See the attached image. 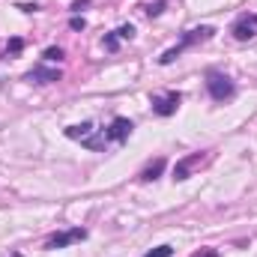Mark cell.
<instances>
[{
    "label": "cell",
    "mask_w": 257,
    "mask_h": 257,
    "mask_svg": "<svg viewBox=\"0 0 257 257\" xmlns=\"http://www.w3.org/2000/svg\"><path fill=\"white\" fill-rule=\"evenodd\" d=\"M212 33H215L212 27H197V30H189V33L183 36V42H180V45H174V48H168V51H165V54L159 57V63H162V66L174 63V60H177V57H180V54H183V51H186L189 45H194V42H203V39H209Z\"/></svg>",
    "instance_id": "cell-1"
},
{
    "label": "cell",
    "mask_w": 257,
    "mask_h": 257,
    "mask_svg": "<svg viewBox=\"0 0 257 257\" xmlns=\"http://www.w3.org/2000/svg\"><path fill=\"white\" fill-rule=\"evenodd\" d=\"M206 90H209V96H212L215 102H224V99H230V96L236 93L233 81H230L227 75H221V72H209V75H206Z\"/></svg>",
    "instance_id": "cell-2"
},
{
    "label": "cell",
    "mask_w": 257,
    "mask_h": 257,
    "mask_svg": "<svg viewBox=\"0 0 257 257\" xmlns=\"http://www.w3.org/2000/svg\"><path fill=\"white\" fill-rule=\"evenodd\" d=\"M180 102H183V96L180 93H168V96H153V111L159 114V117H171L177 108H180Z\"/></svg>",
    "instance_id": "cell-3"
},
{
    "label": "cell",
    "mask_w": 257,
    "mask_h": 257,
    "mask_svg": "<svg viewBox=\"0 0 257 257\" xmlns=\"http://www.w3.org/2000/svg\"><path fill=\"white\" fill-rule=\"evenodd\" d=\"M87 236V230L84 227H72V230H63V233H54L48 242H45V248H66V245H72V242H78V239H84Z\"/></svg>",
    "instance_id": "cell-4"
},
{
    "label": "cell",
    "mask_w": 257,
    "mask_h": 257,
    "mask_svg": "<svg viewBox=\"0 0 257 257\" xmlns=\"http://www.w3.org/2000/svg\"><path fill=\"white\" fill-rule=\"evenodd\" d=\"M132 120H126V117H117L111 126L105 128V135H102V141L105 144H111V141H126L128 135H132Z\"/></svg>",
    "instance_id": "cell-5"
},
{
    "label": "cell",
    "mask_w": 257,
    "mask_h": 257,
    "mask_svg": "<svg viewBox=\"0 0 257 257\" xmlns=\"http://www.w3.org/2000/svg\"><path fill=\"white\" fill-rule=\"evenodd\" d=\"M254 30H257V15H248V18H242V21L233 24V36H236L239 42H245V39L257 36Z\"/></svg>",
    "instance_id": "cell-6"
},
{
    "label": "cell",
    "mask_w": 257,
    "mask_h": 257,
    "mask_svg": "<svg viewBox=\"0 0 257 257\" xmlns=\"http://www.w3.org/2000/svg\"><path fill=\"white\" fill-rule=\"evenodd\" d=\"M203 162V156L200 153H194L189 159H183V162H177V168H174V180H189V174H192L194 165H200Z\"/></svg>",
    "instance_id": "cell-7"
},
{
    "label": "cell",
    "mask_w": 257,
    "mask_h": 257,
    "mask_svg": "<svg viewBox=\"0 0 257 257\" xmlns=\"http://www.w3.org/2000/svg\"><path fill=\"white\" fill-rule=\"evenodd\" d=\"M27 81H36V84H51V81H60V72L57 69H33L27 75Z\"/></svg>",
    "instance_id": "cell-8"
},
{
    "label": "cell",
    "mask_w": 257,
    "mask_h": 257,
    "mask_svg": "<svg viewBox=\"0 0 257 257\" xmlns=\"http://www.w3.org/2000/svg\"><path fill=\"white\" fill-rule=\"evenodd\" d=\"M162 171H165V159H156L153 165H147V168L141 171V180H144V183H150V180H156Z\"/></svg>",
    "instance_id": "cell-9"
},
{
    "label": "cell",
    "mask_w": 257,
    "mask_h": 257,
    "mask_svg": "<svg viewBox=\"0 0 257 257\" xmlns=\"http://www.w3.org/2000/svg\"><path fill=\"white\" fill-rule=\"evenodd\" d=\"M90 132H93V123H81V126H72V128H66V135L69 138H90Z\"/></svg>",
    "instance_id": "cell-10"
},
{
    "label": "cell",
    "mask_w": 257,
    "mask_h": 257,
    "mask_svg": "<svg viewBox=\"0 0 257 257\" xmlns=\"http://www.w3.org/2000/svg\"><path fill=\"white\" fill-rule=\"evenodd\" d=\"M174 254V248L171 245H159V248H153V251H147L144 257H171Z\"/></svg>",
    "instance_id": "cell-11"
},
{
    "label": "cell",
    "mask_w": 257,
    "mask_h": 257,
    "mask_svg": "<svg viewBox=\"0 0 257 257\" xmlns=\"http://www.w3.org/2000/svg\"><path fill=\"white\" fill-rule=\"evenodd\" d=\"M117 36H120V39H132V36H135V27H132V24H123V27L117 30Z\"/></svg>",
    "instance_id": "cell-12"
},
{
    "label": "cell",
    "mask_w": 257,
    "mask_h": 257,
    "mask_svg": "<svg viewBox=\"0 0 257 257\" xmlns=\"http://www.w3.org/2000/svg\"><path fill=\"white\" fill-rule=\"evenodd\" d=\"M60 57H63L60 48H48V51H45V60H60Z\"/></svg>",
    "instance_id": "cell-13"
},
{
    "label": "cell",
    "mask_w": 257,
    "mask_h": 257,
    "mask_svg": "<svg viewBox=\"0 0 257 257\" xmlns=\"http://www.w3.org/2000/svg\"><path fill=\"white\" fill-rule=\"evenodd\" d=\"M69 27H72V30H84V27H87V21H84V18H72V21H69Z\"/></svg>",
    "instance_id": "cell-14"
},
{
    "label": "cell",
    "mask_w": 257,
    "mask_h": 257,
    "mask_svg": "<svg viewBox=\"0 0 257 257\" xmlns=\"http://www.w3.org/2000/svg\"><path fill=\"white\" fill-rule=\"evenodd\" d=\"M162 9H165V0H159V3H156V6H150V9H147V12H150V15H159V12H162Z\"/></svg>",
    "instance_id": "cell-15"
},
{
    "label": "cell",
    "mask_w": 257,
    "mask_h": 257,
    "mask_svg": "<svg viewBox=\"0 0 257 257\" xmlns=\"http://www.w3.org/2000/svg\"><path fill=\"white\" fill-rule=\"evenodd\" d=\"M117 39H120L117 33H114V36H108V39H105V48H111V51H114V48H117Z\"/></svg>",
    "instance_id": "cell-16"
},
{
    "label": "cell",
    "mask_w": 257,
    "mask_h": 257,
    "mask_svg": "<svg viewBox=\"0 0 257 257\" xmlns=\"http://www.w3.org/2000/svg\"><path fill=\"white\" fill-rule=\"evenodd\" d=\"M203 257H215V251H206V254H203Z\"/></svg>",
    "instance_id": "cell-17"
},
{
    "label": "cell",
    "mask_w": 257,
    "mask_h": 257,
    "mask_svg": "<svg viewBox=\"0 0 257 257\" xmlns=\"http://www.w3.org/2000/svg\"><path fill=\"white\" fill-rule=\"evenodd\" d=\"M12 257H21V254H12Z\"/></svg>",
    "instance_id": "cell-18"
}]
</instances>
